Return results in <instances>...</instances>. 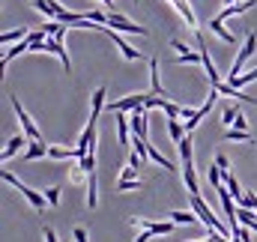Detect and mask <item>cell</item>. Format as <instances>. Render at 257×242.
I'll list each match as a JSON object with an SVG mask.
<instances>
[{"mask_svg":"<svg viewBox=\"0 0 257 242\" xmlns=\"http://www.w3.org/2000/svg\"><path fill=\"white\" fill-rule=\"evenodd\" d=\"M180 159H183V182L189 188V194H200V182H197V174H194V153H192V135H186L180 144Z\"/></svg>","mask_w":257,"mask_h":242,"instance_id":"obj_1","label":"cell"},{"mask_svg":"<svg viewBox=\"0 0 257 242\" xmlns=\"http://www.w3.org/2000/svg\"><path fill=\"white\" fill-rule=\"evenodd\" d=\"M192 197V209L197 212V218H200V224H206L209 230H218L221 236H227V239H236V236H230V230H227V224H221L215 215H212V209L206 206V200L200 197V194H189Z\"/></svg>","mask_w":257,"mask_h":242,"instance_id":"obj_2","label":"cell"},{"mask_svg":"<svg viewBox=\"0 0 257 242\" xmlns=\"http://www.w3.org/2000/svg\"><path fill=\"white\" fill-rule=\"evenodd\" d=\"M3 180L9 182V185H12V188H18V191H21V194H24V197H27V203H30V206H33V209H39V212H42V209H45V206H51V203H48V197H45V194H42V191H36V188H30V185H24V182L18 180V177H15V174H9V171H3Z\"/></svg>","mask_w":257,"mask_h":242,"instance_id":"obj_3","label":"cell"},{"mask_svg":"<svg viewBox=\"0 0 257 242\" xmlns=\"http://www.w3.org/2000/svg\"><path fill=\"white\" fill-rule=\"evenodd\" d=\"M254 51H257V33H248V36H245V45L239 48V54H236L233 63H230V78L242 75V66L254 57Z\"/></svg>","mask_w":257,"mask_h":242,"instance_id":"obj_4","label":"cell"},{"mask_svg":"<svg viewBox=\"0 0 257 242\" xmlns=\"http://www.w3.org/2000/svg\"><path fill=\"white\" fill-rule=\"evenodd\" d=\"M128 224H132V227H141V230H150L153 236H165V233H171V230H174V224H177V221H153V218L132 215V218H128Z\"/></svg>","mask_w":257,"mask_h":242,"instance_id":"obj_5","label":"cell"},{"mask_svg":"<svg viewBox=\"0 0 257 242\" xmlns=\"http://www.w3.org/2000/svg\"><path fill=\"white\" fill-rule=\"evenodd\" d=\"M12 108H15V117H18V123H21V132H24L30 141H42V132L36 129V123L30 120V114L24 111V105L18 102V96H12Z\"/></svg>","mask_w":257,"mask_h":242,"instance_id":"obj_6","label":"cell"},{"mask_svg":"<svg viewBox=\"0 0 257 242\" xmlns=\"http://www.w3.org/2000/svg\"><path fill=\"white\" fill-rule=\"evenodd\" d=\"M108 27H114L117 33H138V36H147V27H141V24H132L126 15H108Z\"/></svg>","mask_w":257,"mask_h":242,"instance_id":"obj_7","label":"cell"},{"mask_svg":"<svg viewBox=\"0 0 257 242\" xmlns=\"http://www.w3.org/2000/svg\"><path fill=\"white\" fill-rule=\"evenodd\" d=\"M147 105V93H135V96H123V99H117V102H111L108 105V111H135V108H144Z\"/></svg>","mask_w":257,"mask_h":242,"instance_id":"obj_8","label":"cell"},{"mask_svg":"<svg viewBox=\"0 0 257 242\" xmlns=\"http://www.w3.org/2000/svg\"><path fill=\"white\" fill-rule=\"evenodd\" d=\"M27 141H30V138H27L24 132H18V135H12V138L6 141V147H3V156H0V159H3V162H9V159H12L15 153H21V150L27 147Z\"/></svg>","mask_w":257,"mask_h":242,"instance_id":"obj_9","label":"cell"},{"mask_svg":"<svg viewBox=\"0 0 257 242\" xmlns=\"http://www.w3.org/2000/svg\"><path fill=\"white\" fill-rule=\"evenodd\" d=\"M168 3H171V6H174L180 15H183V21H186L192 30H200V24H197V15H194V9H192V3H189V0H168Z\"/></svg>","mask_w":257,"mask_h":242,"instance_id":"obj_10","label":"cell"},{"mask_svg":"<svg viewBox=\"0 0 257 242\" xmlns=\"http://www.w3.org/2000/svg\"><path fill=\"white\" fill-rule=\"evenodd\" d=\"M117 141H120L123 147L132 144V123H128L126 111H117Z\"/></svg>","mask_w":257,"mask_h":242,"instance_id":"obj_11","label":"cell"},{"mask_svg":"<svg viewBox=\"0 0 257 242\" xmlns=\"http://www.w3.org/2000/svg\"><path fill=\"white\" fill-rule=\"evenodd\" d=\"M111 39H114V45L120 48V54H123L126 60H141V51H138V48H132V45H128V42L117 33V30H114V27H111Z\"/></svg>","mask_w":257,"mask_h":242,"instance_id":"obj_12","label":"cell"},{"mask_svg":"<svg viewBox=\"0 0 257 242\" xmlns=\"http://www.w3.org/2000/svg\"><path fill=\"white\" fill-rule=\"evenodd\" d=\"M42 156H48V144L45 141H30L27 150H24V162H36Z\"/></svg>","mask_w":257,"mask_h":242,"instance_id":"obj_13","label":"cell"},{"mask_svg":"<svg viewBox=\"0 0 257 242\" xmlns=\"http://www.w3.org/2000/svg\"><path fill=\"white\" fill-rule=\"evenodd\" d=\"M150 93L168 99V93H165V87H162V81H159V60H150Z\"/></svg>","mask_w":257,"mask_h":242,"instance_id":"obj_14","label":"cell"},{"mask_svg":"<svg viewBox=\"0 0 257 242\" xmlns=\"http://www.w3.org/2000/svg\"><path fill=\"white\" fill-rule=\"evenodd\" d=\"M48 159H57V162H63V159H81V150L78 147H48Z\"/></svg>","mask_w":257,"mask_h":242,"instance_id":"obj_15","label":"cell"},{"mask_svg":"<svg viewBox=\"0 0 257 242\" xmlns=\"http://www.w3.org/2000/svg\"><path fill=\"white\" fill-rule=\"evenodd\" d=\"M99 206V182H96V174L87 177V209H96Z\"/></svg>","mask_w":257,"mask_h":242,"instance_id":"obj_16","label":"cell"},{"mask_svg":"<svg viewBox=\"0 0 257 242\" xmlns=\"http://www.w3.org/2000/svg\"><path fill=\"white\" fill-rule=\"evenodd\" d=\"M209 30H212L221 42H227V45H233V42H236V39H233V33H227V30H224V21H221V18H212V21H209Z\"/></svg>","mask_w":257,"mask_h":242,"instance_id":"obj_17","label":"cell"},{"mask_svg":"<svg viewBox=\"0 0 257 242\" xmlns=\"http://www.w3.org/2000/svg\"><path fill=\"white\" fill-rule=\"evenodd\" d=\"M24 51H30V36H27V39H21L18 45H12V48H9V51L3 54V66H9V63L18 57V54H24Z\"/></svg>","mask_w":257,"mask_h":242,"instance_id":"obj_18","label":"cell"},{"mask_svg":"<svg viewBox=\"0 0 257 242\" xmlns=\"http://www.w3.org/2000/svg\"><path fill=\"white\" fill-rule=\"evenodd\" d=\"M168 135H171V138H174V141L180 144V141H183V138L189 135V132H186V123L180 120V117H174V120H168Z\"/></svg>","mask_w":257,"mask_h":242,"instance_id":"obj_19","label":"cell"},{"mask_svg":"<svg viewBox=\"0 0 257 242\" xmlns=\"http://www.w3.org/2000/svg\"><path fill=\"white\" fill-rule=\"evenodd\" d=\"M147 159H150V162H156V165H162L165 171H177V165H174L171 159H165V156H162V153H159L153 144H150V150H147Z\"/></svg>","mask_w":257,"mask_h":242,"instance_id":"obj_20","label":"cell"},{"mask_svg":"<svg viewBox=\"0 0 257 242\" xmlns=\"http://www.w3.org/2000/svg\"><path fill=\"white\" fill-rule=\"evenodd\" d=\"M102 108H105V87H96V93H93V111H90V120H99Z\"/></svg>","mask_w":257,"mask_h":242,"instance_id":"obj_21","label":"cell"},{"mask_svg":"<svg viewBox=\"0 0 257 242\" xmlns=\"http://www.w3.org/2000/svg\"><path fill=\"white\" fill-rule=\"evenodd\" d=\"M251 81H257V69L242 72V75H236V78H230L227 84H230V87H236V90H242V87H245V84H251Z\"/></svg>","mask_w":257,"mask_h":242,"instance_id":"obj_22","label":"cell"},{"mask_svg":"<svg viewBox=\"0 0 257 242\" xmlns=\"http://www.w3.org/2000/svg\"><path fill=\"white\" fill-rule=\"evenodd\" d=\"M171 221H177V224H194V221H200V218H197V212H183V209H174V212H171Z\"/></svg>","mask_w":257,"mask_h":242,"instance_id":"obj_23","label":"cell"},{"mask_svg":"<svg viewBox=\"0 0 257 242\" xmlns=\"http://www.w3.org/2000/svg\"><path fill=\"white\" fill-rule=\"evenodd\" d=\"M27 36H30V33H27L24 27H18V30H6V33L0 36V42H3V45H12V42H21V39H27Z\"/></svg>","mask_w":257,"mask_h":242,"instance_id":"obj_24","label":"cell"},{"mask_svg":"<svg viewBox=\"0 0 257 242\" xmlns=\"http://www.w3.org/2000/svg\"><path fill=\"white\" fill-rule=\"evenodd\" d=\"M236 117H239V108H236V105H227V108L221 111V123H224L227 129H230V126L236 123Z\"/></svg>","mask_w":257,"mask_h":242,"instance_id":"obj_25","label":"cell"},{"mask_svg":"<svg viewBox=\"0 0 257 242\" xmlns=\"http://www.w3.org/2000/svg\"><path fill=\"white\" fill-rule=\"evenodd\" d=\"M78 165H81L87 174H96V153H87V156H81V159H78Z\"/></svg>","mask_w":257,"mask_h":242,"instance_id":"obj_26","label":"cell"},{"mask_svg":"<svg viewBox=\"0 0 257 242\" xmlns=\"http://www.w3.org/2000/svg\"><path fill=\"white\" fill-rule=\"evenodd\" d=\"M60 191H63L60 185H51V188H45V197H48V203H51V206H57V203H60Z\"/></svg>","mask_w":257,"mask_h":242,"instance_id":"obj_27","label":"cell"},{"mask_svg":"<svg viewBox=\"0 0 257 242\" xmlns=\"http://www.w3.org/2000/svg\"><path fill=\"white\" fill-rule=\"evenodd\" d=\"M141 188V180H120L117 182V191H135Z\"/></svg>","mask_w":257,"mask_h":242,"instance_id":"obj_28","label":"cell"},{"mask_svg":"<svg viewBox=\"0 0 257 242\" xmlns=\"http://www.w3.org/2000/svg\"><path fill=\"white\" fill-rule=\"evenodd\" d=\"M189 242H230V239H227V236H221L218 230H209V236H206V239H189Z\"/></svg>","mask_w":257,"mask_h":242,"instance_id":"obj_29","label":"cell"},{"mask_svg":"<svg viewBox=\"0 0 257 242\" xmlns=\"http://www.w3.org/2000/svg\"><path fill=\"white\" fill-rule=\"evenodd\" d=\"M120 180H138V168H135V165L123 168V171H120Z\"/></svg>","mask_w":257,"mask_h":242,"instance_id":"obj_30","label":"cell"},{"mask_svg":"<svg viewBox=\"0 0 257 242\" xmlns=\"http://www.w3.org/2000/svg\"><path fill=\"white\" fill-rule=\"evenodd\" d=\"M215 165L221 168V174H224V171H230V159H227L224 153H218V156H215Z\"/></svg>","mask_w":257,"mask_h":242,"instance_id":"obj_31","label":"cell"},{"mask_svg":"<svg viewBox=\"0 0 257 242\" xmlns=\"http://www.w3.org/2000/svg\"><path fill=\"white\" fill-rule=\"evenodd\" d=\"M72 236H75V242H90V236H87V230H84L81 224H78V227L72 230Z\"/></svg>","mask_w":257,"mask_h":242,"instance_id":"obj_32","label":"cell"},{"mask_svg":"<svg viewBox=\"0 0 257 242\" xmlns=\"http://www.w3.org/2000/svg\"><path fill=\"white\" fill-rule=\"evenodd\" d=\"M233 129H248V120H245L242 111H239V117H236V123H233Z\"/></svg>","mask_w":257,"mask_h":242,"instance_id":"obj_33","label":"cell"},{"mask_svg":"<svg viewBox=\"0 0 257 242\" xmlns=\"http://www.w3.org/2000/svg\"><path fill=\"white\" fill-rule=\"evenodd\" d=\"M42 236H45V242H60V239H57V233H54L51 227H45V230H42Z\"/></svg>","mask_w":257,"mask_h":242,"instance_id":"obj_34","label":"cell"},{"mask_svg":"<svg viewBox=\"0 0 257 242\" xmlns=\"http://www.w3.org/2000/svg\"><path fill=\"white\" fill-rule=\"evenodd\" d=\"M144 162H147V159H141V156H138V153H132V156H128V165H135V168H141V165H144Z\"/></svg>","mask_w":257,"mask_h":242,"instance_id":"obj_35","label":"cell"},{"mask_svg":"<svg viewBox=\"0 0 257 242\" xmlns=\"http://www.w3.org/2000/svg\"><path fill=\"white\" fill-rule=\"evenodd\" d=\"M150 236H153L150 230H141V233H138V239H135V242H150Z\"/></svg>","mask_w":257,"mask_h":242,"instance_id":"obj_36","label":"cell"},{"mask_svg":"<svg viewBox=\"0 0 257 242\" xmlns=\"http://www.w3.org/2000/svg\"><path fill=\"white\" fill-rule=\"evenodd\" d=\"M99 3H105V6H111V9H114V0H99Z\"/></svg>","mask_w":257,"mask_h":242,"instance_id":"obj_37","label":"cell"},{"mask_svg":"<svg viewBox=\"0 0 257 242\" xmlns=\"http://www.w3.org/2000/svg\"><path fill=\"white\" fill-rule=\"evenodd\" d=\"M254 233H257V227H254Z\"/></svg>","mask_w":257,"mask_h":242,"instance_id":"obj_38","label":"cell"}]
</instances>
